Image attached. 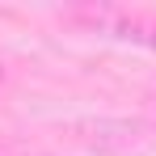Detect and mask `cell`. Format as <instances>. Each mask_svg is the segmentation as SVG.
<instances>
[{"label": "cell", "mask_w": 156, "mask_h": 156, "mask_svg": "<svg viewBox=\"0 0 156 156\" xmlns=\"http://www.w3.org/2000/svg\"><path fill=\"white\" fill-rule=\"evenodd\" d=\"M72 17L84 21L89 30H97V34H105V38L135 42V47H152L156 51V17L152 13L122 9V4H80V9H72Z\"/></svg>", "instance_id": "1"}]
</instances>
